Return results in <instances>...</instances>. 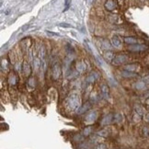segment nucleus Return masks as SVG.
I'll use <instances>...</instances> for the list:
<instances>
[{"label": "nucleus", "instance_id": "20", "mask_svg": "<svg viewBox=\"0 0 149 149\" xmlns=\"http://www.w3.org/2000/svg\"><path fill=\"white\" fill-rule=\"evenodd\" d=\"M123 116L121 113H117L114 115V121L116 123H121V122H123Z\"/></svg>", "mask_w": 149, "mask_h": 149}, {"label": "nucleus", "instance_id": "28", "mask_svg": "<svg viewBox=\"0 0 149 149\" xmlns=\"http://www.w3.org/2000/svg\"><path fill=\"white\" fill-rule=\"evenodd\" d=\"M145 120H146V122H149V113H147L146 116H145Z\"/></svg>", "mask_w": 149, "mask_h": 149}, {"label": "nucleus", "instance_id": "7", "mask_svg": "<svg viewBox=\"0 0 149 149\" xmlns=\"http://www.w3.org/2000/svg\"><path fill=\"white\" fill-rule=\"evenodd\" d=\"M113 115L112 114H108V115H106V116L104 117L103 119H102V121H101V125H103V126H105V125H109V124H110V123H112V121H113Z\"/></svg>", "mask_w": 149, "mask_h": 149}, {"label": "nucleus", "instance_id": "24", "mask_svg": "<svg viewBox=\"0 0 149 149\" xmlns=\"http://www.w3.org/2000/svg\"><path fill=\"white\" fill-rule=\"evenodd\" d=\"M95 149H107V146H105V145H103V144H100V145H98L95 147Z\"/></svg>", "mask_w": 149, "mask_h": 149}, {"label": "nucleus", "instance_id": "22", "mask_svg": "<svg viewBox=\"0 0 149 149\" xmlns=\"http://www.w3.org/2000/svg\"><path fill=\"white\" fill-rule=\"evenodd\" d=\"M140 116H141V115L136 112V113L134 114V115H133V121H134L135 123H137V122H139V121L141 120V118H140Z\"/></svg>", "mask_w": 149, "mask_h": 149}, {"label": "nucleus", "instance_id": "29", "mask_svg": "<svg viewBox=\"0 0 149 149\" xmlns=\"http://www.w3.org/2000/svg\"><path fill=\"white\" fill-rule=\"evenodd\" d=\"M65 6H66V8L65 10H66L68 8V6H69V0H65Z\"/></svg>", "mask_w": 149, "mask_h": 149}, {"label": "nucleus", "instance_id": "17", "mask_svg": "<svg viewBox=\"0 0 149 149\" xmlns=\"http://www.w3.org/2000/svg\"><path fill=\"white\" fill-rule=\"evenodd\" d=\"M99 136H100V137H107L109 135V131L107 129H104V130H101L99 132H98L97 133Z\"/></svg>", "mask_w": 149, "mask_h": 149}, {"label": "nucleus", "instance_id": "5", "mask_svg": "<svg viewBox=\"0 0 149 149\" xmlns=\"http://www.w3.org/2000/svg\"><path fill=\"white\" fill-rule=\"evenodd\" d=\"M129 50L131 52H142L146 50V46L141 45V44H133L129 47Z\"/></svg>", "mask_w": 149, "mask_h": 149}, {"label": "nucleus", "instance_id": "14", "mask_svg": "<svg viewBox=\"0 0 149 149\" xmlns=\"http://www.w3.org/2000/svg\"><path fill=\"white\" fill-rule=\"evenodd\" d=\"M22 71L24 72L25 75H29V74H30V67H29V65L28 63H24Z\"/></svg>", "mask_w": 149, "mask_h": 149}, {"label": "nucleus", "instance_id": "16", "mask_svg": "<svg viewBox=\"0 0 149 149\" xmlns=\"http://www.w3.org/2000/svg\"><path fill=\"white\" fill-rule=\"evenodd\" d=\"M86 68H87V66H86V65L83 64V63H78L77 65H76V69H77L78 72L85 71V70H86Z\"/></svg>", "mask_w": 149, "mask_h": 149}, {"label": "nucleus", "instance_id": "6", "mask_svg": "<svg viewBox=\"0 0 149 149\" xmlns=\"http://www.w3.org/2000/svg\"><path fill=\"white\" fill-rule=\"evenodd\" d=\"M91 107V104L89 102H87V103H85L84 105H82L80 107L78 108L77 110H76V113L77 114H82V113H85L86 111H88Z\"/></svg>", "mask_w": 149, "mask_h": 149}, {"label": "nucleus", "instance_id": "11", "mask_svg": "<svg viewBox=\"0 0 149 149\" xmlns=\"http://www.w3.org/2000/svg\"><path fill=\"white\" fill-rule=\"evenodd\" d=\"M122 74H123V76H124L125 78L134 77V76H136V74H134V72H130V71H127V70L122 72Z\"/></svg>", "mask_w": 149, "mask_h": 149}, {"label": "nucleus", "instance_id": "1", "mask_svg": "<svg viewBox=\"0 0 149 149\" xmlns=\"http://www.w3.org/2000/svg\"><path fill=\"white\" fill-rule=\"evenodd\" d=\"M66 107L71 110H76L80 107V99L76 94H72L65 100Z\"/></svg>", "mask_w": 149, "mask_h": 149}, {"label": "nucleus", "instance_id": "21", "mask_svg": "<svg viewBox=\"0 0 149 149\" xmlns=\"http://www.w3.org/2000/svg\"><path fill=\"white\" fill-rule=\"evenodd\" d=\"M8 82H9L10 85H15L17 82V78L16 76L14 75V74H12V75H10L9 79H8Z\"/></svg>", "mask_w": 149, "mask_h": 149}, {"label": "nucleus", "instance_id": "15", "mask_svg": "<svg viewBox=\"0 0 149 149\" xmlns=\"http://www.w3.org/2000/svg\"><path fill=\"white\" fill-rule=\"evenodd\" d=\"M146 83L143 81H139V82H137L135 84V88H137V89H139V90H142V89H144V88H146Z\"/></svg>", "mask_w": 149, "mask_h": 149}, {"label": "nucleus", "instance_id": "2", "mask_svg": "<svg viewBox=\"0 0 149 149\" xmlns=\"http://www.w3.org/2000/svg\"><path fill=\"white\" fill-rule=\"evenodd\" d=\"M97 118H98L97 111L91 110L90 112H88V113L87 114L86 119H85V123H87V124H91V123H93L95 121L97 120Z\"/></svg>", "mask_w": 149, "mask_h": 149}, {"label": "nucleus", "instance_id": "18", "mask_svg": "<svg viewBox=\"0 0 149 149\" xmlns=\"http://www.w3.org/2000/svg\"><path fill=\"white\" fill-rule=\"evenodd\" d=\"M91 132H92V127L91 126L87 127V128H85V129L83 130V135L88 136L91 133Z\"/></svg>", "mask_w": 149, "mask_h": 149}, {"label": "nucleus", "instance_id": "8", "mask_svg": "<svg viewBox=\"0 0 149 149\" xmlns=\"http://www.w3.org/2000/svg\"><path fill=\"white\" fill-rule=\"evenodd\" d=\"M116 6H117V4L115 0H108L107 2H106V4H105V7H106L109 11L114 10L115 7H116Z\"/></svg>", "mask_w": 149, "mask_h": 149}, {"label": "nucleus", "instance_id": "13", "mask_svg": "<svg viewBox=\"0 0 149 149\" xmlns=\"http://www.w3.org/2000/svg\"><path fill=\"white\" fill-rule=\"evenodd\" d=\"M111 44L114 46V47H119L121 45V40L119 39L118 36H114L112 40H111Z\"/></svg>", "mask_w": 149, "mask_h": 149}, {"label": "nucleus", "instance_id": "3", "mask_svg": "<svg viewBox=\"0 0 149 149\" xmlns=\"http://www.w3.org/2000/svg\"><path fill=\"white\" fill-rule=\"evenodd\" d=\"M129 59L126 55H118L112 60V65H119L122 64H125Z\"/></svg>", "mask_w": 149, "mask_h": 149}, {"label": "nucleus", "instance_id": "25", "mask_svg": "<svg viewBox=\"0 0 149 149\" xmlns=\"http://www.w3.org/2000/svg\"><path fill=\"white\" fill-rule=\"evenodd\" d=\"M59 26L63 27V28H72L71 25H70V24H67V23H61V24H59Z\"/></svg>", "mask_w": 149, "mask_h": 149}, {"label": "nucleus", "instance_id": "19", "mask_svg": "<svg viewBox=\"0 0 149 149\" xmlns=\"http://www.w3.org/2000/svg\"><path fill=\"white\" fill-rule=\"evenodd\" d=\"M104 55H105L106 59H108V60H111V61H112L114 59V53L112 52H110V51H108Z\"/></svg>", "mask_w": 149, "mask_h": 149}, {"label": "nucleus", "instance_id": "23", "mask_svg": "<svg viewBox=\"0 0 149 149\" xmlns=\"http://www.w3.org/2000/svg\"><path fill=\"white\" fill-rule=\"evenodd\" d=\"M135 110H136V112L138 114H140V115H142L144 112H143V109L140 106H136L135 107Z\"/></svg>", "mask_w": 149, "mask_h": 149}, {"label": "nucleus", "instance_id": "9", "mask_svg": "<svg viewBox=\"0 0 149 149\" xmlns=\"http://www.w3.org/2000/svg\"><path fill=\"white\" fill-rule=\"evenodd\" d=\"M100 90H101V94H102L104 99H109V88H108L107 85H105V84L101 85Z\"/></svg>", "mask_w": 149, "mask_h": 149}, {"label": "nucleus", "instance_id": "4", "mask_svg": "<svg viewBox=\"0 0 149 149\" xmlns=\"http://www.w3.org/2000/svg\"><path fill=\"white\" fill-rule=\"evenodd\" d=\"M61 74V68L58 64H55L52 67V77L53 79H58Z\"/></svg>", "mask_w": 149, "mask_h": 149}, {"label": "nucleus", "instance_id": "30", "mask_svg": "<svg viewBox=\"0 0 149 149\" xmlns=\"http://www.w3.org/2000/svg\"><path fill=\"white\" fill-rule=\"evenodd\" d=\"M146 103L149 104V99H147V100H146Z\"/></svg>", "mask_w": 149, "mask_h": 149}, {"label": "nucleus", "instance_id": "26", "mask_svg": "<svg viewBox=\"0 0 149 149\" xmlns=\"http://www.w3.org/2000/svg\"><path fill=\"white\" fill-rule=\"evenodd\" d=\"M143 81L145 82L146 84H149V75H147V76H146V77L144 78Z\"/></svg>", "mask_w": 149, "mask_h": 149}, {"label": "nucleus", "instance_id": "12", "mask_svg": "<svg viewBox=\"0 0 149 149\" xmlns=\"http://www.w3.org/2000/svg\"><path fill=\"white\" fill-rule=\"evenodd\" d=\"M124 69L130 72H136V70L138 69V66L136 65H127L124 66Z\"/></svg>", "mask_w": 149, "mask_h": 149}, {"label": "nucleus", "instance_id": "10", "mask_svg": "<svg viewBox=\"0 0 149 149\" xmlns=\"http://www.w3.org/2000/svg\"><path fill=\"white\" fill-rule=\"evenodd\" d=\"M124 42L127 43V44L133 45V44H135L136 42H137V40L135 38H133V37H125L124 38Z\"/></svg>", "mask_w": 149, "mask_h": 149}, {"label": "nucleus", "instance_id": "27", "mask_svg": "<svg viewBox=\"0 0 149 149\" xmlns=\"http://www.w3.org/2000/svg\"><path fill=\"white\" fill-rule=\"evenodd\" d=\"M148 132H149L148 128L145 127V128H144V133H145V135H147V134H148Z\"/></svg>", "mask_w": 149, "mask_h": 149}]
</instances>
